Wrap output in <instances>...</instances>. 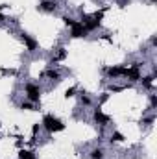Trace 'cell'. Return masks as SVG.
<instances>
[{"instance_id":"28","label":"cell","mask_w":157,"mask_h":159,"mask_svg":"<svg viewBox=\"0 0 157 159\" xmlns=\"http://www.w3.org/2000/svg\"><path fill=\"white\" fill-rule=\"evenodd\" d=\"M32 159H37V157H32Z\"/></svg>"},{"instance_id":"25","label":"cell","mask_w":157,"mask_h":159,"mask_svg":"<svg viewBox=\"0 0 157 159\" xmlns=\"http://www.w3.org/2000/svg\"><path fill=\"white\" fill-rule=\"evenodd\" d=\"M4 20H6V17H4V15L0 13V22H4Z\"/></svg>"},{"instance_id":"27","label":"cell","mask_w":157,"mask_h":159,"mask_svg":"<svg viewBox=\"0 0 157 159\" xmlns=\"http://www.w3.org/2000/svg\"><path fill=\"white\" fill-rule=\"evenodd\" d=\"M52 2H57V0H52Z\"/></svg>"},{"instance_id":"8","label":"cell","mask_w":157,"mask_h":159,"mask_svg":"<svg viewBox=\"0 0 157 159\" xmlns=\"http://www.w3.org/2000/svg\"><path fill=\"white\" fill-rule=\"evenodd\" d=\"M56 2H52V0H43L39 4V9L41 11H46V13H54L56 11Z\"/></svg>"},{"instance_id":"17","label":"cell","mask_w":157,"mask_h":159,"mask_svg":"<svg viewBox=\"0 0 157 159\" xmlns=\"http://www.w3.org/2000/svg\"><path fill=\"white\" fill-rule=\"evenodd\" d=\"M61 20H63V22H65L67 26H70V28H72V26H74V24L78 22V20H74V19H70V17H67V15H63V19H61Z\"/></svg>"},{"instance_id":"22","label":"cell","mask_w":157,"mask_h":159,"mask_svg":"<svg viewBox=\"0 0 157 159\" xmlns=\"http://www.w3.org/2000/svg\"><path fill=\"white\" fill-rule=\"evenodd\" d=\"M129 2H131V0H117V4L120 6V7H126V6H128Z\"/></svg>"},{"instance_id":"29","label":"cell","mask_w":157,"mask_h":159,"mask_svg":"<svg viewBox=\"0 0 157 159\" xmlns=\"http://www.w3.org/2000/svg\"><path fill=\"white\" fill-rule=\"evenodd\" d=\"M0 126H2V122H0Z\"/></svg>"},{"instance_id":"1","label":"cell","mask_w":157,"mask_h":159,"mask_svg":"<svg viewBox=\"0 0 157 159\" xmlns=\"http://www.w3.org/2000/svg\"><path fill=\"white\" fill-rule=\"evenodd\" d=\"M43 126H44V129H46L48 133H54V131H61V129H65V124H63L59 119L52 117V115H44V119H43Z\"/></svg>"},{"instance_id":"15","label":"cell","mask_w":157,"mask_h":159,"mask_svg":"<svg viewBox=\"0 0 157 159\" xmlns=\"http://www.w3.org/2000/svg\"><path fill=\"white\" fill-rule=\"evenodd\" d=\"M91 159H104V150L102 148H94L91 152Z\"/></svg>"},{"instance_id":"14","label":"cell","mask_w":157,"mask_h":159,"mask_svg":"<svg viewBox=\"0 0 157 159\" xmlns=\"http://www.w3.org/2000/svg\"><path fill=\"white\" fill-rule=\"evenodd\" d=\"M154 78H155V76H146V78H141V80H142V85H144L146 89H152V87H154Z\"/></svg>"},{"instance_id":"5","label":"cell","mask_w":157,"mask_h":159,"mask_svg":"<svg viewBox=\"0 0 157 159\" xmlns=\"http://www.w3.org/2000/svg\"><path fill=\"white\" fill-rule=\"evenodd\" d=\"M92 119H94V122H96V124H100V126H107V124H109V120H111V117L104 115V113H102V109H94Z\"/></svg>"},{"instance_id":"9","label":"cell","mask_w":157,"mask_h":159,"mask_svg":"<svg viewBox=\"0 0 157 159\" xmlns=\"http://www.w3.org/2000/svg\"><path fill=\"white\" fill-rule=\"evenodd\" d=\"M44 76L48 80H54V81H59V80H61V74H59L56 69H48V70L44 72Z\"/></svg>"},{"instance_id":"7","label":"cell","mask_w":157,"mask_h":159,"mask_svg":"<svg viewBox=\"0 0 157 159\" xmlns=\"http://www.w3.org/2000/svg\"><path fill=\"white\" fill-rule=\"evenodd\" d=\"M105 70H107V74H109L111 78H120V76L126 78V70H128V67H109V69H105Z\"/></svg>"},{"instance_id":"6","label":"cell","mask_w":157,"mask_h":159,"mask_svg":"<svg viewBox=\"0 0 157 159\" xmlns=\"http://www.w3.org/2000/svg\"><path fill=\"white\" fill-rule=\"evenodd\" d=\"M20 39H22V43L26 44V48H28V52H34V50H37V41L34 39V37H30L28 34H20Z\"/></svg>"},{"instance_id":"2","label":"cell","mask_w":157,"mask_h":159,"mask_svg":"<svg viewBox=\"0 0 157 159\" xmlns=\"http://www.w3.org/2000/svg\"><path fill=\"white\" fill-rule=\"evenodd\" d=\"M26 96H28V102L37 104L41 100V89L35 83H26Z\"/></svg>"},{"instance_id":"12","label":"cell","mask_w":157,"mask_h":159,"mask_svg":"<svg viewBox=\"0 0 157 159\" xmlns=\"http://www.w3.org/2000/svg\"><path fill=\"white\" fill-rule=\"evenodd\" d=\"M105 11H107V7H104L102 11H96V13H92V17H91V19H92V20H96V22H100V20L104 19V15H105Z\"/></svg>"},{"instance_id":"18","label":"cell","mask_w":157,"mask_h":159,"mask_svg":"<svg viewBox=\"0 0 157 159\" xmlns=\"http://www.w3.org/2000/svg\"><path fill=\"white\" fill-rule=\"evenodd\" d=\"M20 109H24V111H32V109H34V104H32V102H22V104H20Z\"/></svg>"},{"instance_id":"16","label":"cell","mask_w":157,"mask_h":159,"mask_svg":"<svg viewBox=\"0 0 157 159\" xmlns=\"http://www.w3.org/2000/svg\"><path fill=\"white\" fill-rule=\"evenodd\" d=\"M32 157H35L30 150H20L19 152V159H32Z\"/></svg>"},{"instance_id":"20","label":"cell","mask_w":157,"mask_h":159,"mask_svg":"<svg viewBox=\"0 0 157 159\" xmlns=\"http://www.w3.org/2000/svg\"><path fill=\"white\" fill-rule=\"evenodd\" d=\"M81 104H85V106H91V98H89V96H85L83 93H81Z\"/></svg>"},{"instance_id":"10","label":"cell","mask_w":157,"mask_h":159,"mask_svg":"<svg viewBox=\"0 0 157 159\" xmlns=\"http://www.w3.org/2000/svg\"><path fill=\"white\" fill-rule=\"evenodd\" d=\"M83 26H85V30L87 32H91V30H96L98 26H100V22H96V20H92V19H89V20H85V22H81Z\"/></svg>"},{"instance_id":"3","label":"cell","mask_w":157,"mask_h":159,"mask_svg":"<svg viewBox=\"0 0 157 159\" xmlns=\"http://www.w3.org/2000/svg\"><path fill=\"white\" fill-rule=\"evenodd\" d=\"M141 65L142 63H133L128 70H126V78L129 81H139L141 80Z\"/></svg>"},{"instance_id":"21","label":"cell","mask_w":157,"mask_h":159,"mask_svg":"<svg viewBox=\"0 0 157 159\" xmlns=\"http://www.w3.org/2000/svg\"><path fill=\"white\" fill-rule=\"evenodd\" d=\"M150 106H152V107H157V96L155 94L150 96Z\"/></svg>"},{"instance_id":"19","label":"cell","mask_w":157,"mask_h":159,"mask_svg":"<svg viewBox=\"0 0 157 159\" xmlns=\"http://www.w3.org/2000/svg\"><path fill=\"white\" fill-rule=\"evenodd\" d=\"M74 93H76V89H74V87H70V89H67L65 96H67V98H72V96H74Z\"/></svg>"},{"instance_id":"23","label":"cell","mask_w":157,"mask_h":159,"mask_svg":"<svg viewBox=\"0 0 157 159\" xmlns=\"http://www.w3.org/2000/svg\"><path fill=\"white\" fill-rule=\"evenodd\" d=\"M107 100H109V94H107V93H104V94H102V98H100V102L104 104V102H107Z\"/></svg>"},{"instance_id":"24","label":"cell","mask_w":157,"mask_h":159,"mask_svg":"<svg viewBox=\"0 0 157 159\" xmlns=\"http://www.w3.org/2000/svg\"><path fill=\"white\" fill-rule=\"evenodd\" d=\"M39 128H41V124H34V128H32V133L35 135V133L39 131Z\"/></svg>"},{"instance_id":"11","label":"cell","mask_w":157,"mask_h":159,"mask_svg":"<svg viewBox=\"0 0 157 159\" xmlns=\"http://www.w3.org/2000/svg\"><path fill=\"white\" fill-rule=\"evenodd\" d=\"M65 57H67V50H65L63 46H59V48H57V52H56V57H54V59H57V61H63Z\"/></svg>"},{"instance_id":"13","label":"cell","mask_w":157,"mask_h":159,"mask_svg":"<svg viewBox=\"0 0 157 159\" xmlns=\"http://www.w3.org/2000/svg\"><path fill=\"white\" fill-rule=\"evenodd\" d=\"M124 139H126V137H124L120 131H113V133H111V143H122Z\"/></svg>"},{"instance_id":"26","label":"cell","mask_w":157,"mask_h":159,"mask_svg":"<svg viewBox=\"0 0 157 159\" xmlns=\"http://www.w3.org/2000/svg\"><path fill=\"white\" fill-rule=\"evenodd\" d=\"M150 2H152V4H155V2H157V0H150Z\"/></svg>"},{"instance_id":"4","label":"cell","mask_w":157,"mask_h":159,"mask_svg":"<svg viewBox=\"0 0 157 159\" xmlns=\"http://www.w3.org/2000/svg\"><path fill=\"white\" fill-rule=\"evenodd\" d=\"M89 32L85 30V26L81 24V22H76L72 28H70V37H74V39H79V37H85Z\"/></svg>"}]
</instances>
